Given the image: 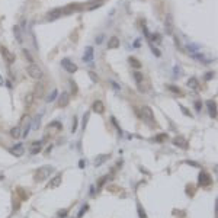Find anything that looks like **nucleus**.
<instances>
[{
  "label": "nucleus",
  "instance_id": "obj_13",
  "mask_svg": "<svg viewBox=\"0 0 218 218\" xmlns=\"http://www.w3.org/2000/svg\"><path fill=\"white\" fill-rule=\"evenodd\" d=\"M61 179H63V174H61V173L55 174V176L52 178V180L48 183V188H50V189H55L58 185H61Z\"/></svg>",
  "mask_w": 218,
  "mask_h": 218
},
{
  "label": "nucleus",
  "instance_id": "obj_5",
  "mask_svg": "<svg viewBox=\"0 0 218 218\" xmlns=\"http://www.w3.org/2000/svg\"><path fill=\"white\" fill-rule=\"evenodd\" d=\"M211 182H212L211 174H209L208 172L202 170V172L199 173V178H198V183H199V186H208V185H211Z\"/></svg>",
  "mask_w": 218,
  "mask_h": 218
},
{
  "label": "nucleus",
  "instance_id": "obj_18",
  "mask_svg": "<svg viewBox=\"0 0 218 218\" xmlns=\"http://www.w3.org/2000/svg\"><path fill=\"white\" fill-rule=\"evenodd\" d=\"M188 86L190 87V89L196 90V89L199 87V81H198V79H196V77H190V79L188 80Z\"/></svg>",
  "mask_w": 218,
  "mask_h": 218
},
{
  "label": "nucleus",
  "instance_id": "obj_11",
  "mask_svg": "<svg viewBox=\"0 0 218 218\" xmlns=\"http://www.w3.org/2000/svg\"><path fill=\"white\" fill-rule=\"evenodd\" d=\"M61 15H63V9L61 7H57V9H52L51 12H48V20H55V19H58V17H61Z\"/></svg>",
  "mask_w": 218,
  "mask_h": 218
},
{
  "label": "nucleus",
  "instance_id": "obj_38",
  "mask_svg": "<svg viewBox=\"0 0 218 218\" xmlns=\"http://www.w3.org/2000/svg\"><path fill=\"white\" fill-rule=\"evenodd\" d=\"M86 209H87V205H84V207H81V209H80V212L77 214V218H81V217H83V214L86 212Z\"/></svg>",
  "mask_w": 218,
  "mask_h": 218
},
{
  "label": "nucleus",
  "instance_id": "obj_37",
  "mask_svg": "<svg viewBox=\"0 0 218 218\" xmlns=\"http://www.w3.org/2000/svg\"><path fill=\"white\" fill-rule=\"evenodd\" d=\"M106 180H108V176H103V178H100V180L98 182V188H102V185H103Z\"/></svg>",
  "mask_w": 218,
  "mask_h": 218
},
{
  "label": "nucleus",
  "instance_id": "obj_10",
  "mask_svg": "<svg viewBox=\"0 0 218 218\" xmlns=\"http://www.w3.org/2000/svg\"><path fill=\"white\" fill-rule=\"evenodd\" d=\"M70 103V95L67 92H63L61 96H60V100H58V106L60 108H65Z\"/></svg>",
  "mask_w": 218,
  "mask_h": 218
},
{
  "label": "nucleus",
  "instance_id": "obj_39",
  "mask_svg": "<svg viewBox=\"0 0 218 218\" xmlns=\"http://www.w3.org/2000/svg\"><path fill=\"white\" fill-rule=\"evenodd\" d=\"M166 138H167V134H160V135L156 137V141H163V140H166Z\"/></svg>",
  "mask_w": 218,
  "mask_h": 218
},
{
  "label": "nucleus",
  "instance_id": "obj_45",
  "mask_svg": "<svg viewBox=\"0 0 218 218\" xmlns=\"http://www.w3.org/2000/svg\"><path fill=\"white\" fill-rule=\"evenodd\" d=\"M111 84H112V86L115 87V89H116V90H119V89H121V86H119V84H116L115 81H111Z\"/></svg>",
  "mask_w": 218,
  "mask_h": 218
},
{
  "label": "nucleus",
  "instance_id": "obj_46",
  "mask_svg": "<svg viewBox=\"0 0 218 218\" xmlns=\"http://www.w3.org/2000/svg\"><path fill=\"white\" fill-rule=\"evenodd\" d=\"M151 38H153V39H154V41H156V42H160V36H159V35H157V34H156V35H153V36H151Z\"/></svg>",
  "mask_w": 218,
  "mask_h": 218
},
{
  "label": "nucleus",
  "instance_id": "obj_2",
  "mask_svg": "<svg viewBox=\"0 0 218 218\" xmlns=\"http://www.w3.org/2000/svg\"><path fill=\"white\" fill-rule=\"evenodd\" d=\"M137 112H138V116H140L145 124H148V125H154L156 118H154L153 109H151L150 106H143V108H140V109H138Z\"/></svg>",
  "mask_w": 218,
  "mask_h": 218
},
{
  "label": "nucleus",
  "instance_id": "obj_23",
  "mask_svg": "<svg viewBox=\"0 0 218 218\" xmlns=\"http://www.w3.org/2000/svg\"><path fill=\"white\" fill-rule=\"evenodd\" d=\"M128 61H129V64L133 65L134 69H141V63H140L135 57H129V60H128Z\"/></svg>",
  "mask_w": 218,
  "mask_h": 218
},
{
  "label": "nucleus",
  "instance_id": "obj_29",
  "mask_svg": "<svg viewBox=\"0 0 218 218\" xmlns=\"http://www.w3.org/2000/svg\"><path fill=\"white\" fill-rule=\"evenodd\" d=\"M34 93H29V95H26V99H25V103H26V106H31L32 105V102H34Z\"/></svg>",
  "mask_w": 218,
  "mask_h": 218
},
{
  "label": "nucleus",
  "instance_id": "obj_28",
  "mask_svg": "<svg viewBox=\"0 0 218 218\" xmlns=\"http://www.w3.org/2000/svg\"><path fill=\"white\" fill-rule=\"evenodd\" d=\"M173 73H174V77H180L182 76V67H180V65H174Z\"/></svg>",
  "mask_w": 218,
  "mask_h": 218
},
{
  "label": "nucleus",
  "instance_id": "obj_35",
  "mask_svg": "<svg viewBox=\"0 0 218 218\" xmlns=\"http://www.w3.org/2000/svg\"><path fill=\"white\" fill-rule=\"evenodd\" d=\"M180 109H182V114H183V115H186V116H189V118L192 116V114H190V112L188 111V109H186L185 106H180Z\"/></svg>",
  "mask_w": 218,
  "mask_h": 218
},
{
  "label": "nucleus",
  "instance_id": "obj_30",
  "mask_svg": "<svg viewBox=\"0 0 218 218\" xmlns=\"http://www.w3.org/2000/svg\"><path fill=\"white\" fill-rule=\"evenodd\" d=\"M167 89H169V90H172L173 93H178V95H182V92H180V89H179V87H174V86H172V84H169V86H167Z\"/></svg>",
  "mask_w": 218,
  "mask_h": 218
},
{
  "label": "nucleus",
  "instance_id": "obj_41",
  "mask_svg": "<svg viewBox=\"0 0 218 218\" xmlns=\"http://www.w3.org/2000/svg\"><path fill=\"white\" fill-rule=\"evenodd\" d=\"M76 128H77V118L74 116V118H73V126H71V131H73V133H76Z\"/></svg>",
  "mask_w": 218,
  "mask_h": 218
},
{
  "label": "nucleus",
  "instance_id": "obj_36",
  "mask_svg": "<svg viewBox=\"0 0 218 218\" xmlns=\"http://www.w3.org/2000/svg\"><path fill=\"white\" fill-rule=\"evenodd\" d=\"M89 77L92 79V81H98L99 80L98 76H96V73H93V71H89Z\"/></svg>",
  "mask_w": 218,
  "mask_h": 218
},
{
  "label": "nucleus",
  "instance_id": "obj_20",
  "mask_svg": "<svg viewBox=\"0 0 218 218\" xmlns=\"http://www.w3.org/2000/svg\"><path fill=\"white\" fill-rule=\"evenodd\" d=\"M108 159H109V154H100V156H99V157L95 160V166H96V167L102 166V164H103V163H105Z\"/></svg>",
  "mask_w": 218,
  "mask_h": 218
},
{
  "label": "nucleus",
  "instance_id": "obj_50",
  "mask_svg": "<svg viewBox=\"0 0 218 218\" xmlns=\"http://www.w3.org/2000/svg\"><path fill=\"white\" fill-rule=\"evenodd\" d=\"M0 86H3V77H2V74H0Z\"/></svg>",
  "mask_w": 218,
  "mask_h": 218
},
{
  "label": "nucleus",
  "instance_id": "obj_8",
  "mask_svg": "<svg viewBox=\"0 0 218 218\" xmlns=\"http://www.w3.org/2000/svg\"><path fill=\"white\" fill-rule=\"evenodd\" d=\"M10 154H13V156H16V157H20L22 154H24V151H25V148H24V144H16L15 147H12L10 150Z\"/></svg>",
  "mask_w": 218,
  "mask_h": 218
},
{
  "label": "nucleus",
  "instance_id": "obj_17",
  "mask_svg": "<svg viewBox=\"0 0 218 218\" xmlns=\"http://www.w3.org/2000/svg\"><path fill=\"white\" fill-rule=\"evenodd\" d=\"M207 106L209 109V115L212 118H217V103H215V100H207Z\"/></svg>",
  "mask_w": 218,
  "mask_h": 218
},
{
  "label": "nucleus",
  "instance_id": "obj_25",
  "mask_svg": "<svg viewBox=\"0 0 218 218\" xmlns=\"http://www.w3.org/2000/svg\"><path fill=\"white\" fill-rule=\"evenodd\" d=\"M143 79H144V77H143V73H140V71H135V73H134V80L137 81L138 86L143 84Z\"/></svg>",
  "mask_w": 218,
  "mask_h": 218
},
{
  "label": "nucleus",
  "instance_id": "obj_12",
  "mask_svg": "<svg viewBox=\"0 0 218 218\" xmlns=\"http://www.w3.org/2000/svg\"><path fill=\"white\" fill-rule=\"evenodd\" d=\"M93 60V47H86L84 54H83V61L84 63H90Z\"/></svg>",
  "mask_w": 218,
  "mask_h": 218
},
{
  "label": "nucleus",
  "instance_id": "obj_42",
  "mask_svg": "<svg viewBox=\"0 0 218 218\" xmlns=\"http://www.w3.org/2000/svg\"><path fill=\"white\" fill-rule=\"evenodd\" d=\"M24 55H25V57H26V58L29 60V63H34V60H32V57L29 55V52H28L26 50H24Z\"/></svg>",
  "mask_w": 218,
  "mask_h": 218
},
{
  "label": "nucleus",
  "instance_id": "obj_40",
  "mask_svg": "<svg viewBox=\"0 0 218 218\" xmlns=\"http://www.w3.org/2000/svg\"><path fill=\"white\" fill-rule=\"evenodd\" d=\"M67 212H69V209H63V211H58V217H60V218H64L65 215H67Z\"/></svg>",
  "mask_w": 218,
  "mask_h": 218
},
{
  "label": "nucleus",
  "instance_id": "obj_48",
  "mask_svg": "<svg viewBox=\"0 0 218 218\" xmlns=\"http://www.w3.org/2000/svg\"><path fill=\"white\" fill-rule=\"evenodd\" d=\"M151 50H153V52H154L157 57H160V52H159V50H156V48H151Z\"/></svg>",
  "mask_w": 218,
  "mask_h": 218
},
{
  "label": "nucleus",
  "instance_id": "obj_1",
  "mask_svg": "<svg viewBox=\"0 0 218 218\" xmlns=\"http://www.w3.org/2000/svg\"><path fill=\"white\" fill-rule=\"evenodd\" d=\"M54 172H55V169H54L52 166H42V167H39V169L35 172L34 180H35V182H44V180H47Z\"/></svg>",
  "mask_w": 218,
  "mask_h": 218
},
{
  "label": "nucleus",
  "instance_id": "obj_7",
  "mask_svg": "<svg viewBox=\"0 0 218 218\" xmlns=\"http://www.w3.org/2000/svg\"><path fill=\"white\" fill-rule=\"evenodd\" d=\"M0 54H2V57L6 60V63H7V64H13V63H15V54H13V52H10L6 47L0 45Z\"/></svg>",
  "mask_w": 218,
  "mask_h": 218
},
{
  "label": "nucleus",
  "instance_id": "obj_3",
  "mask_svg": "<svg viewBox=\"0 0 218 218\" xmlns=\"http://www.w3.org/2000/svg\"><path fill=\"white\" fill-rule=\"evenodd\" d=\"M26 71H28V74L32 77V79H35V80H41L42 77H44V71H42V69L41 67H38L36 64H34V63H31L28 67H26Z\"/></svg>",
  "mask_w": 218,
  "mask_h": 218
},
{
  "label": "nucleus",
  "instance_id": "obj_47",
  "mask_svg": "<svg viewBox=\"0 0 218 218\" xmlns=\"http://www.w3.org/2000/svg\"><path fill=\"white\" fill-rule=\"evenodd\" d=\"M102 39H103V36H102V35H99V36L96 38V44H100V42H102Z\"/></svg>",
  "mask_w": 218,
  "mask_h": 218
},
{
  "label": "nucleus",
  "instance_id": "obj_32",
  "mask_svg": "<svg viewBox=\"0 0 218 218\" xmlns=\"http://www.w3.org/2000/svg\"><path fill=\"white\" fill-rule=\"evenodd\" d=\"M138 215H140V218H147L145 211H144V208H141V205H138Z\"/></svg>",
  "mask_w": 218,
  "mask_h": 218
},
{
  "label": "nucleus",
  "instance_id": "obj_49",
  "mask_svg": "<svg viewBox=\"0 0 218 218\" xmlns=\"http://www.w3.org/2000/svg\"><path fill=\"white\" fill-rule=\"evenodd\" d=\"M79 164H80V167H81V169H83V166H84V164H86V163H84V161H83V160H80V163H79Z\"/></svg>",
  "mask_w": 218,
  "mask_h": 218
},
{
  "label": "nucleus",
  "instance_id": "obj_43",
  "mask_svg": "<svg viewBox=\"0 0 218 218\" xmlns=\"http://www.w3.org/2000/svg\"><path fill=\"white\" fill-rule=\"evenodd\" d=\"M214 74H215V73H207L205 80H211V79H214Z\"/></svg>",
  "mask_w": 218,
  "mask_h": 218
},
{
  "label": "nucleus",
  "instance_id": "obj_22",
  "mask_svg": "<svg viewBox=\"0 0 218 218\" xmlns=\"http://www.w3.org/2000/svg\"><path fill=\"white\" fill-rule=\"evenodd\" d=\"M41 151V143L39 141H35L32 143V148H31V154H36V153Z\"/></svg>",
  "mask_w": 218,
  "mask_h": 218
},
{
  "label": "nucleus",
  "instance_id": "obj_21",
  "mask_svg": "<svg viewBox=\"0 0 218 218\" xmlns=\"http://www.w3.org/2000/svg\"><path fill=\"white\" fill-rule=\"evenodd\" d=\"M16 193H17V195H20V199H22V201H25V199H28V198H29V193H28V192H25V189H24V188H17Z\"/></svg>",
  "mask_w": 218,
  "mask_h": 218
},
{
  "label": "nucleus",
  "instance_id": "obj_26",
  "mask_svg": "<svg viewBox=\"0 0 218 218\" xmlns=\"http://www.w3.org/2000/svg\"><path fill=\"white\" fill-rule=\"evenodd\" d=\"M10 135H12L13 138H19V137H20V128H19V126L12 128V131H10Z\"/></svg>",
  "mask_w": 218,
  "mask_h": 218
},
{
  "label": "nucleus",
  "instance_id": "obj_44",
  "mask_svg": "<svg viewBox=\"0 0 218 218\" xmlns=\"http://www.w3.org/2000/svg\"><path fill=\"white\" fill-rule=\"evenodd\" d=\"M186 163H188V164H190V166H195V167H201V166H199L198 163H195V161H189V160H188Z\"/></svg>",
  "mask_w": 218,
  "mask_h": 218
},
{
  "label": "nucleus",
  "instance_id": "obj_33",
  "mask_svg": "<svg viewBox=\"0 0 218 218\" xmlns=\"http://www.w3.org/2000/svg\"><path fill=\"white\" fill-rule=\"evenodd\" d=\"M87 119H89V112H86V114H84V116H83V124H81V126H83V128H86Z\"/></svg>",
  "mask_w": 218,
  "mask_h": 218
},
{
  "label": "nucleus",
  "instance_id": "obj_27",
  "mask_svg": "<svg viewBox=\"0 0 218 218\" xmlns=\"http://www.w3.org/2000/svg\"><path fill=\"white\" fill-rule=\"evenodd\" d=\"M57 96H58V92H57V89H54L50 95H48V98H47V102H54L55 99H57Z\"/></svg>",
  "mask_w": 218,
  "mask_h": 218
},
{
  "label": "nucleus",
  "instance_id": "obj_14",
  "mask_svg": "<svg viewBox=\"0 0 218 218\" xmlns=\"http://www.w3.org/2000/svg\"><path fill=\"white\" fill-rule=\"evenodd\" d=\"M92 109H93L96 114H103V112H105V105H103L102 100H95Z\"/></svg>",
  "mask_w": 218,
  "mask_h": 218
},
{
  "label": "nucleus",
  "instance_id": "obj_24",
  "mask_svg": "<svg viewBox=\"0 0 218 218\" xmlns=\"http://www.w3.org/2000/svg\"><path fill=\"white\" fill-rule=\"evenodd\" d=\"M13 34H15L17 42L22 44V41H24V39H22V34H20V28H19V26H13Z\"/></svg>",
  "mask_w": 218,
  "mask_h": 218
},
{
  "label": "nucleus",
  "instance_id": "obj_15",
  "mask_svg": "<svg viewBox=\"0 0 218 218\" xmlns=\"http://www.w3.org/2000/svg\"><path fill=\"white\" fill-rule=\"evenodd\" d=\"M77 10H80V6H79L77 3H71V5H69V6L63 7V15H69V13L77 12Z\"/></svg>",
  "mask_w": 218,
  "mask_h": 218
},
{
  "label": "nucleus",
  "instance_id": "obj_34",
  "mask_svg": "<svg viewBox=\"0 0 218 218\" xmlns=\"http://www.w3.org/2000/svg\"><path fill=\"white\" fill-rule=\"evenodd\" d=\"M42 84H36V90H35V93H36V96H39V95H42Z\"/></svg>",
  "mask_w": 218,
  "mask_h": 218
},
{
  "label": "nucleus",
  "instance_id": "obj_16",
  "mask_svg": "<svg viewBox=\"0 0 218 218\" xmlns=\"http://www.w3.org/2000/svg\"><path fill=\"white\" fill-rule=\"evenodd\" d=\"M119 38L118 36H112L111 39L108 41V50H115V48H119Z\"/></svg>",
  "mask_w": 218,
  "mask_h": 218
},
{
  "label": "nucleus",
  "instance_id": "obj_9",
  "mask_svg": "<svg viewBox=\"0 0 218 218\" xmlns=\"http://www.w3.org/2000/svg\"><path fill=\"white\" fill-rule=\"evenodd\" d=\"M173 144L176 145V147H180V148H183V150H186L188 147H189V144H188V141L183 138V137H174L173 138Z\"/></svg>",
  "mask_w": 218,
  "mask_h": 218
},
{
  "label": "nucleus",
  "instance_id": "obj_19",
  "mask_svg": "<svg viewBox=\"0 0 218 218\" xmlns=\"http://www.w3.org/2000/svg\"><path fill=\"white\" fill-rule=\"evenodd\" d=\"M102 5H103V0H92L89 3V6H87V10H93L96 7H100Z\"/></svg>",
  "mask_w": 218,
  "mask_h": 218
},
{
  "label": "nucleus",
  "instance_id": "obj_6",
  "mask_svg": "<svg viewBox=\"0 0 218 218\" xmlns=\"http://www.w3.org/2000/svg\"><path fill=\"white\" fill-rule=\"evenodd\" d=\"M173 29H174V20H173V16L169 13L166 15L164 17V31L167 35H172L173 34Z\"/></svg>",
  "mask_w": 218,
  "mask_h": 218
},
{
  "label": "nucleus",
  "instance_id": "obj_31",
  "mask_svg": "<svg viewBox=\"0 0 218 218\" xmlns=\"http://www.w3.org/2000/svg\"><path fill=\"white\" fill-rule=\"evenodd\" d=\"M193 106H195V111H196V112H201V109H202V102H201V100H195Z\"/></svg>",
  "mask_w": 218,
  "mask_h": 218
},
{
  "label": "nucleus",
  "instance_id": "obj_4",
  "mask_svg": "<svg viewBox=\"0 0 218 218\" xmlns=\"http://www.w3.org/2000/svg\"><path fill=\"white\" fill-rule=\"evenodd\" d=\"M61 67H63L65 71L71 73V74L77 71V65H76L70 58H63V60H61Z\"/></svg>",
  "mask_w": 218,
  "mask_h": 218
}]
</instances>
